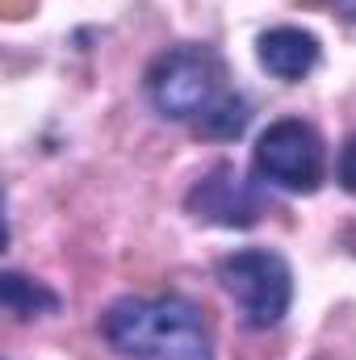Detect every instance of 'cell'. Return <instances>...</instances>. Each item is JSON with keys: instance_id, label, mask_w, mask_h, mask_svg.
<instances>
[{"instance_id": "obj_5", "label": "cell", "mask_w": 356, "mask_h": 360, "mask_svg": "<svg viewBox=\"0 0 356 360\" xmlns=\"http://www.w3.org/2000/svg\"><path fill=\"white\" fill-rule=\"evenodd\" d=\"M189 214L201 218V222H214V226H227V231H243V226H256L260 214L268 210L265 193L252 176H243L235 164H214L205 176L197 180L184 197Z\"/></svg>"}, {"instance_id": "obj_2", "label": "cell", "mask_w": 356, "mask_h": 360, "mask_svg": "<svg viewBox=\"0 0 356 360\" xmlns=\"http://www.w3.org/2000/svg\"><path fill=\"white\" fill-rule=\"evenodd\" d=\"M101 335L130 360H214L210 323L184 293L117 297L101 314Z\"/></svg>"}, {"instance_id": "obj_1", "label": "cell", "mask_w": 356, "mask_h": 360, "mask_svg": "<svg viewBox=\"0 0 356 360\" xmlns=\"http://www.w3.org/2000/svg\"><path fill=\"white\" fill-rule=\"evenodd\" d=\"M143 92L168 122H189L205 139H239L248 126V101L227 84V63L205 42H180L151 59Z\"/></svg>"}, {"instance_id": "obj_4", "label": "cell", "mask_w": 356, "mask_h": 360, "mask_svg": "<svg viewBox=\"0 0 356 360\" xmlns=\"http://www.w3.org/2000/svg\"><path fill=\"white\" fill-rule=\"evenodd\" d=\"M252 164L265 184L285 188V193H319V184L327 180L323 139L302 117H281L265 126L252 147Z\"/></svg>"}, {"instance_id": "obj_8", "label": "cell", "mask_w": 356, "mask_h": 360, "mask_svg": "<svg viewBox=\"0 0 356 360\" xmlns=\"http://www.w3.org/2000/svg\"><path fill=\"white\" fill-rule=\"evenodd\" d=\"M336 180H340L348 193H356V134H348V139H344V147H340V160H336Z\"/></svg>"}, {"instance_id": "obj_9", "label": "cell", "mask_w": 356, "mask_h": 360, "mask_svg": "<svg viewBox=\"0 0 356 360\" xmlns=\"http://www.w3.org/2000/svg\"><path fill=\"white\" fill-rule=\"evenodd\" d=\"M336 4V13H344L348 21H356V0H331Z\"/></svg>"}, {"instance_id": "obj_3", "label": "cell", "mask_w": 356, "mask_h": 360, "mask_svg": "<svg viewBox=\"0 0 356 360\" xmlns=\"http://www.w3.org/2000/svg\"><path fill=\"white\" fill-rule=\"evenodd\" d=\"M218 281L235 297L248 327L268 331L293 306V269L272 248H239L218 260Z\"/></svg>"}, {"instance_id": "obj_7", "label": "cell", "mask_w": 356, "mask_h": 360, "mask_svg": "<svg viewBox=\"0 0 356 360\" xmlns=\"http://www.w3.org/2000/svg\"><path fill=\"white\" fill-rule=\"evenodd\" d=\"M0 302L13 319H42V314H55L59 310V293L46 289L42 281H30L21 272H4L0 276Z\"/></svg>"}, {"instance_id": "obj_6", "label": "cell", "mask_w": 356, "mask_h": 360, "mask_svg": "<svg viewBox=\"0 0 356 360\" xmlns=\"http://www.w3.org/2000/svg\"><path fill=\"white\" fill-rule=\"evenodd\" d=\"M319 55H323L319 38H314L310 30H302V25H272V30H265V34L256 38V59H260V68H265L268 76L285 80V84L306 80V76L319 68Z\"/></svg>"}]
</instances>
